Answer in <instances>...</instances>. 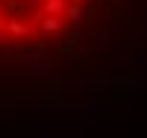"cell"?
I'll list each match as a JSON object with an SVG mask.
<instances>
[{
	"label": "cell",
	"instance_id": "cell-1",
	"mask_svg": "<svg viewBox=\"0 0 147 138\" xmlns=\"http://www.w3.org/2000/svg\"><path fill=\"white\" fill-rule=\"evenodd\" d=\"M3 35L9 41H27L30 35H32V27H30V21H24V18H6V27H3Z\"/></svg>",
	"mask_w": 147,
	"mask_h": 138
},
{
	"label": "cell",
	"instance_id": "cell-2",
	"mask_svg": "<svg viewBox=\"0 0 147 138\" xmlns=\"http://www.w3.org/2000/svg\"><path fill=\"white\" fill-rule=\"evenodd\" d=\"M68 6H71V0H41V9L47 18H65Z\"/></svg>",
	"mask_w": 147,
	"mask_h": 138
},
{
	"label": "cell",
	"instance_id": "cell-3",
	"mask_svg": "<svg viewBox=\"0 0 147 138\" xmlns=\"http://www.w3.org/2000/svg\"><path fill=\"white\" fill-rule=\"evenodd\" d=\"M38 30H41L44 35H56V32H62V30H65V18H44Z\"/></svg>",
	"mask_w": 147,
	"mask_h": 138
},
{
	"label": "cell",
	"instance_id": "cell-4",
	"mask_svg": "<svg viewBox=\"0 0 147 138\" xmlns=\"http://www.w3.org/2000/svg\"><path fill=\"white\" fill-rule=\"evenodd\" d=\"M65 21H74V24H82V6L71 3V6H68V12H65Z\"/></svg>",
	"mask_w": 147,
	"mask_h": 138
},
{
	"label": "cell",
	"instance_id": "cell-5",
	"mask_svg": "<svg viewBox=\"0 0 147 138\" xmlns=\"http://www.w3.org/2000/svg\"><path fill=\"white\" fill-rule=\"evenodd\" d=\"M71 3H77V6H82V3H85V0H71Z\"/></svg>",
	"mask_w": 147,
	"mask_h": 138
}]
</instances>
